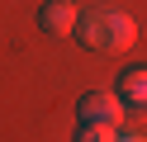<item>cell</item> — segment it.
Masks as SVG:
<instances>
[{
    "mask_svg": "<svg viewBox=\"0 0 147 142\" xmlns=\"http://www.w3.org/2000/svg\"><path fill=\"white\" fill-rule=\"evenodd\" d=\"M119 100L147 109V66H128V71L119 76Z\"/></svg>",
    "mask_w": 147,
    "mask_h": 142,
    "instance_id": "obj_4",
    "label": "cell"
},
{
    "mask_svg": "<svg viewBox=\"0 0 147 142\" xmlns=\"http://www.w3.org/2000/svg\"><path fill=\"white\" fill-rule=\"evenodd\" d=\"M119 142H147V137H133V133H123V137H119Z\"/></svg>",
    "mask_w": 147,
    "mask_h": 142,
    "instance_id": "obj_6",
    "label": "cell"
},
{
    "mask_svg": "<svg viewBox=\"0 0 147 142\" xmlns=\"http://www.w3.org/2000/svg\"><path fill=\"white\" fill-rule=\"evenodd\" d=\"M76 142H119V128H109V123H76Z\"/></svg>",
    "mask_w": 147,
    "mask_h": 142,
    "instance_id": "obj_5",
    "label": "cell"
},
{
    "mask_svg": "<svg viewBox=\"0 0 147 142\" xmlns=\"http://www.w3.org/2000/svg\"><path fill=\"white\" fill-rule=\"evenodd\" d=\"M71 33H76L90 52H128V47L138 43V24H133V14H128V9H109V5H100V9H81Z\"/></svg>",
    "mask_w": 147,
    "mask_h": 142,
    "instance_id": "obj_1",
    "label": "cell"
},
{
    "mask_svg": "<svg viewBox=\"0 0 147 142\" xmlns=\"http://www.w3.org/2000/svg\"><path fill=\"white\" fill-rule=\"evenodd\" d=\"M38 28L48 38H67L71 28H76V5H71V0H48V5L38 9Z\"/></svg>",
    "mask_w": 147,
    "mask_h": 142,
    "instance_id": "obj_3",
    "label": "cell"
},
{
    "mask_svg": "<svg viewBox=\"0 0 147 142\" xmlns=\"http://www.w3.org/2000/svg\"><path fill=\"white\" fill-rule=\"evenodd\" d=\"M76 118H86V123H109V128H119V123H123V100H119L114 90H90V95H81V104H76Z\"/></svg>",
    "mask_w": 147,
    "mask_h": 142,
    "instance_id": "obj_2",
    "label": "cell"
}]
</instances>
